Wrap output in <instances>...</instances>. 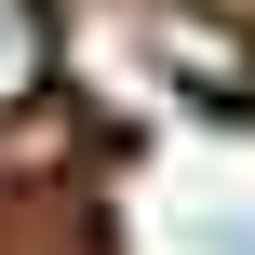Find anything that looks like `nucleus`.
<instances>
[{"instance_id": "1", "label": "nucleus", "mask_w": 255, "mask_h": 255, "mask_svg": "<svg viewBox=\"0 0 255 255\" xmlns=\"http://www.w3.org/2000/svg\"><path fill=\"white\" fill-rule=\"evenodd\" d=\"M148 54H161V67H188L202 94H255V54L215 27V13H148Z\"/></svg>"}, {"instance_id": "3", "label": "nucleus", "mask_w": 255, "mask_h": 255, "mask_svg": "<svg viewBox=\"0 0 255 255\" xmlns=\"http://www.w3.org/2000/svg\"><path fill=\"white\" fill-rule=\"evenodd\" d=\"M202 255H255V215H242V202H215V215H202Z\"/></svg>"}, {"instance_id": "2", "label": "nucleus", "mask_w": 255, "mask_h": 255, "mask_svg": "<svg viewBox=\"0 0 255 255\" xmlns=\"http://www.w3.org/2000/svg\"><path fill=\"white\" fill-rule=\"evenodd\" d=\"M40 67H54L40 0H0V108H27V94H40Z\"/></svg>"}]
</instances>
